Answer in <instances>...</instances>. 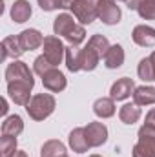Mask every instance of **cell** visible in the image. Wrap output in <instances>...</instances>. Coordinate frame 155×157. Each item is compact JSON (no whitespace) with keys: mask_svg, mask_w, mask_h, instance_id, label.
Masks as SVG:
<instances>
[{"mask_svg":"<svg viewBox=\"0 0 155 157\" xmlns=\"http://www.w3.org/2000/svg\"><path fill=\"white\" fill-rule=\"evenodd\" d=\"M55 106L57 101L51 93H37L31 97L29 104L26 106V112L33 121H44L55 112Z\"/></svg>","mask_w":155,"mask_h":157,"instance_id":"cell-1","label":"cell"},{"mask_svg":"<svg viewBox=\"0 0 155 157\" xmlns=\"http://www.w3.org/2000/svg\"><path fill=\"white\" fill-rule=\"evenodd\" d=\"M99 4L100 0H73L70 9L78 22L86 26V24H91L95 18H99Z\"/></svg>","mask_w":155,"mask_h":157,"instance_id":"cell-2","label":"cell"},{"mask_svg":"<svg viewBox=\"0 0 155 157\" xmlns=\"http://www.w3.org/2000/svg\"><path fill=\"white\" fill-rule=\"evenodd\" d=\"M42 48H44V57L57 68L64 59H66V46L62 44V40L59 39V37H46L44 39V44H42Z\"/></svg>","mask_w":155,"mask_h":157,"instance_id":"cell-3","label":"cell"},{"mask_svg":"<svg viewBox=\"0 0 155 157\" xmlns=\"http://www.w3.org/2000/svg\"><path fill=\"white\" fill-rule=\"evenodd\" d=\"M6 80L7 82H15V80H20V82H28L31 86H35V78H33V73L31 70L28 68L26 62L22 60H13L11 64H7L6 68Z\"/></svg>","mask_w":155,"mask_h":157,"instance_id":"cell-4","label":"cell"},{"mask_svg":"<svg viewBox=\"0 0 155 157\" xmlns=\"http://www.w3.org/2000/svg\"><path fill=\"white\" fill-rule=\"evenodd\" d=\"M31 90H33V86L28 84V82H20V80L7 82V95L18 106H28L29 104V101H31Z\"/></svg>","mask_w":155,"mask_h":157,"instance_id":"cell-5","label":"cell"},{"mask_svg":"<svg viewBox=\"0 0 155 157\" xmlns=\"http://www.w3.org/2000/svg\"><path fill=\"white\" fill-rule=\"evenodd\" d=\"M120 7L117 6L113 0H100L99 4V18L106 24V26H115L120 22Z\"/></svg>","mask_w":155,"mask_h":157,"instance_id":"cell-6","label":"cell"},{"mask_svg":"<svg viewBox=\"0 0 155 157\" xmlns=\"http://www.w3.org/2000/svg\"><path fill=\"white\" fill-rule=\"evenodd\" d=\"M84 130H86V137L91 148H99L108 141V128L102 122H89Z\"/></svg>","mask_w":155,"mask_h":157,"instance_id":"cell-7","label":"cell"},{"mask_svg":"<svg viewBox=\"0 0 155 157\" xmlns=\"http://www.w3.org/2000/svg\"><path fill=\"white\" fill-rule=\"evenodd\" d=\"M135 91V82L130 77H120L117 82H113L112 90H110V97L113 101H126L130 95H133Z\"/></svg>","mask_w":155,"mask_h":157,"instance_id":"cell-8","label":"cell"},{"mask_svg":"<svg viewBox=\"0 0 155 157\" xmlns=\"http://www.w3.org/2000/svg\"><path fill=\"white\" fill-rule=\"evenodd\" d=\"M131 39L141 48H152V46H155V28L146 26V24H139L133 28Z\"/></svg>","mask_w":155,"mask_h":157,"instance_id":"cell-9","label":"cell"},{"mask_svg":"<svg viewBox=\"0 0 155 157\" xmlns=\"http://www.w3.org/2000/svg\"><path fill=\"white\" fill-rule=\"evenodd\" d=\"M42 84H44V88H46L47 91L59 93V91L66 90V86H68V80H66V75H64L60 70L53 68L51 71H47V73L42 77Z\"/></svg>","mask_w":155,"mask_h":157,"instance_id":"cell-10","label":"cell"},{"mask_svg":"<svg viewBox=\"0 0 155 157\" xmlns=\"http://www.w3.org/2000/svg\"><path fill=\"white\" fill-rule=\"evenodd\" d=\"M18 40H20L24 51H33L44 44V35L39 29H24L22 33H18Z\"/></svg>","mask_w":155,"mask_h":157,"instance_id":"cell-11","label":"cell"},{"mask_svg":"<svg viewBox=\"0 0 155 157\" xmlns=\"http://www.w3.org/2000/svg\"><path fill=\"white\" fill-rule=\"evenodd\" d=\"M75 17L73 15H70V13H60L57 18H55V22H53V31H55V35H60V37H68L73 29H75Z\"/></svg>","mask_w":155,"mask_h":157,"instance_id":"cell-12","label":"cell"},{"mask_svg":"<svg viewBox=\"0 0 155 157\" xmlns=\"http://www.w3.org/2000/svg\"><path fill=\"white\" fill-rule=\"evenodd\" d=\"M22 53H24V48L18 40V35L17 37H6L2 40V60H7V59L17 60Z\"/></svg>","mask_w":155,"mask_h":157,"instance_id":"cell-13","label":"cell"},{"mask_svg":"<svg viewBox=\"0 0 155 157\" xmlns=\"http://www.w3.org/2000/svg\"><path fill=\"white\" fill-rule=\"evenodd\" d=\"M68 143H70V148L77 154H84L88 152L91 146L88 143V137H86V130L84 128H75L70 132V137H68Z\"/></svg>","mask_w":155,"mask_h":157,"instance_id":"cell-14","label":"cell"},{"mask_svg":"<svg viewBox=\"0 0 155 157\" xmlns=\"http://www.w3.org/2000/svg\"><path fill=\"white\" fill-rule=\"evenodd\" d=\"M33 9H31V4L28 0H15L13 6H11V20L17 22V24H24L26 20H29Z\"/></svg>","mask_w":155,"mask_h":157,"instance_id":"cell-15","label":"cell"},{"mask_svg":"<svg viewBox=\"0 0 155 157\" xmlns=\"http://www.w3.org/2000/svg\"><path fill=\"white\" fill-rule=\"evenodd\" d=\"M124 57H126L124 48L120 44H113V46H110L108 53L104 55V66L108 70H117V68H120L124 64Z\"/></svg>","mask_w":155,"mask_h":157,"instance_id":"cell-16","label":"cell"},{"mask_svg":"<svg viewBox=\"0 0 155 157\" xmlns=\"http://www.w3.org/2000/svg\"><path fill=\"white\" fill-rule=\"evenodd\" d=\"M93 112L95 115L100 119H110L115 115L117 108H115V101L112 97H100L93 102Z\"/></svg>","mask_w":155,"mask_h":157,"instance_id":"cell-17","label":"cell"},{"mask_svg":"<svg viewBox=\"0 0 155 157\" xmlns=\"http://www.w3.org/2000/svg\"><path fill=\"white\" fill-rule=\"evenodd\" d=\"M24 132V121L20 115H9L4 119L2 122V135H9V137H18Z\"/></svg>","mask_w":155,"mask_h":157,"instance_id":"cell-18","label":"cell"},{"mask_svg":"<svg viewBox=\"0 0 155 157\" xmlns=\"http://www.w3.org/2000/svg\"><path fill=\"white\" fill-rule=\"evenodd\" d=\"M131 97L137 106H152L155 104V88L153 86H139L135 88Z\"/></svg>","mask_w":155,"mask_h":157,"instance_id":"cell-19","label":"cell"},{"mask_svg":"<svg viewBox=\"0 0 155 157\" xmlns=\"http://www.w3.org/2000/svg\"><path fill=\"white\" fill-rule=\"evenodd\" d=\"M99 62H100V55L86 44V48L80 49V68L84 71H93L99 66Z\"/></svg>","mask_w":155,"mask_h":157,"instance_id":"cell-20","label":"cell"},{"mask_svg":"<svg viewBox=\"0 0 155 157\" xmlns=\"http://www.w3.org/2000/svg\"><path fill=\"white\" fill-rule=\"evenodd\" d=\"M142 115V110H141V106H137L135 102L133 104H124L120 110H119V119H120V122H124V124H133V122H137L139 119Z\"/></svg>","mask_w":155,"mask_h":157,"instance_id":"cell-21","label":"cell"},{"mask_svg":"<svg viewBox=\"0 0 155 157\" xmlns=\"http://www.w3.org/2000/svg\"><path fill=\"white\" fill-rule=\"evenodd\" d=\"M60 155H66V146L57 139L46 141L40 148V157H60Z\"/></svg>","mask_w":155,"mask_h":157,"instance_id":"cell-22","label":"cell"},{"mask_svg":"<svg viewBox=\"0 0 155 157\" xmlns=\"http://www.w3.org/2000/svg\"><path fill=\"white\" fill-rule=\"evenodd\" d=\"M66 66H68V70L70 71H73V73H77L80 71L82 68H80V49H78L77 46H68L66 48Z\"/></svg>","mask_w":155,"mask_h":157,"instance_id":"cell-23","label":"cell"},{"mask_svg":"<svg viewBox=\"0 0 155 157\" xmlns=\"http://www.w3.org/2000/svg\"><path fill=\"white\" fill-rule=\"evenodd\" d=\"M137 137H139V143H142V144H146V146H150V148L155 150V126L153 124L144 122V124L139 128Z\"/></svg>","mask_w":155,"mask_h":157,"instance_id":"cell-24","label":"cell"},{"mask_svg":"<svg viewBox=\"0 0 155 157\" xmlns=\"http://www.w3.org/2000/svg\"><path fill=\"white\" fill-rule=\"evenodd\" d=\"M137 75L141 80L144 82H150V80H155V73H153V64L150 60V57L146 59H141L139 66H137Z\"/></svg>","mask_w":155,"mask_h":157,"instance_id":"cell-25","label":"cell"},{"mask_svg":"<svg viewBox=\"0 0 155 157\" xmlns=\"http://www.w3.org/2000/svg\"><path fill=\"white\" fill-rule=\"evenodd\" d=\"M88 46H89L91 49H95V51L100 55V59H104V55H106L108 49H110V42H108V39H106L104 35H93L91 39L88 40Z\"/></svg>","mask_w":155,"mask_h":157,"instance_id":"cell-26","label":"cell"},{"mask_svg":"<svg viewBox=\"0 0 155 157\" xmlns=\"http://www.w3.org/2000/svg\"><path fill=\"white\" fill-rule=\"evenodd\" d=\"M42 11H55V9H68L71 7L73 0H37Z\"/></svg>","mask_w":155,"mask_h":157,"instance_id":"cell-27","label":"cell"},{"mask_svg":"<svg viewBox=\"0 0 155 157\" xmlns=\"http://www.w3.org/2000/svg\"><path fill=\"white\" fill-rule=\"evenodd\" d=\"M17 152V137L2 135L0 137V155L2 157H11Z\"/></svg>","mask_w":155,"mask_h":157,"instance_id":"cell-28","label":"cell"},{"mask_svg":"<svg viewBox=\"0 0 155 157\" xmlns=\"http://www.w3.org/2000/svg\"><path fill=\"white\" fill-rule=\"evenodd\" d=\"M137 13L144 20H155V0H142Z\"/></svg>","mask_w":155,"mask_h":157,"instance_id":"cell-29","label":"cell"},{"mask_svg":"<svg viewBox=\"0 0 155 157\" xmlns=\"http://www.w3.org/2000/svg\"><path fill=\"white\" fill-rule=\"evenodd\" d=\"M53 68H55V66H53V64H51L44 55L37 57V59H35V62H33V70H35V73L40 75V77H44V75H46L47 71H51Z\"/></svg>","mask_w":155,"mask_h":157,"instance_id":"cell-30","label":"cell"},{"mask_svg":"<svg viewBox=\"0 0 155 157\" xmlns=\"http://www.w3.org/2000/svg\"><path fill=\"white\" fill-rule=\"evenodd\" d=\"M84 39H86V29H84V26L80 24V26H75V29L66 37V40L71 44V46H78L80 42H84Z\"/></svg>","mask_w":155,"mask_h":157,"instance_id":"cell-31","label":"cell"},{"mask_svg":"<svg viewBox=\"0 0 155 157\" xmlns=\"http://www.w3.org/2000/svg\"><path fill=\"white\" fill-rule=\"evenodd\" d=\"M131 155L133 157H155V150L137 141V144H135L133 150H131Z\"/></svg>","mask_w":155,"mask_h":157,"instance_id":"cell-32","label":"cell"},{"mask_svg":"<svg viewBox=\"0 0 155 157\" xmlns=\"http://www.w3.org/2000/svg\"><path fill=\"white\" fill-rule=\"evenodd\" d=\"M141 2L142 0H126V6H128V9H139V6H141Z\"/></svg>","mask_w":155,"mask_h":157,"instance_id":"cell-33","label":"cell"},{"mask_svg":"<svg viewBox=\"0 0 155 157\" xmlns=\"http://www.w3.org/2000/svg\"><path fill=\"white\" fill-rule=\"evenodd\" d=\"M146 122H148V124H153V126H155V108H152V110L146 113Z\"/></svg>","mask_w":155,"mask_h":157,"instance_id":"cell-34","label":"cell"},{"mask_svg":"<svg viewBox=\"0 0 155 157\" xmlns=\"http://www.w3.org/2000/svg\"><path fill=\"white\" fill-rule=\"evenodd\" d=\"M7 110H9V108H7V101H6V99H2V108H0V113H2V115H6V113H7Z\"/></svg>","mask_w":155,"mask_h":157,"instance_id":"cell-35","label":"cell"},{"mask_svg":"<svg viewBox=\"0 0 155 157\" xmlns=\"http://www.w3.org/2000/svg\"><path fill=\"white\" fill-rule=\"evenodd\" d=\"M11 157H28V154H26V152H22V150H17Z\"/></svg>","mask_w":155,"mask_h":157,"instance_id":"cell-36","label":"cell"},{"mask_svg":"<svg viewBox=\"0 0 155 157\" xmlns=\"http://www.w3.org/2000/svg\"><path fill=\"white\" fill-rule=\"evenodd\" d=\"M150 60H152V64H153V73H155V51L150 55Z\"/></svg>","mask_w":155,"mask_h":157,"instance_id":"cell-37","label":"cell"},{"mask_svg":"<svg viewBox=\"0 0 155 157\" xmlns=\"http://www.w3.org/2000/svg\"><path fill=\"white\" fill-rule=\"evenodd\" d=\"M89 157H102V155H97V154H93V155H89Z\"/></svg>","mask_w":155,"mask_h":157,"instance_id":"cell-38","label":"cell"},{"mask_svg":"<svg viewBox=\"0 0 155 157\" xmlns=\"http://www.w3.org/2000/svg\"><path fill=\"white\" fill-rule=\"evenodd\" d=\"M113 2H126V0H113Z\"/></svg>","mask_w":155,"mask_h":157,"instance_id":"cell-39","label":"cell"},{"mask_svg":"<svg viewBox=\"0 0 155 157\" xmlns=\"http://www.w3.org/2000/svg\"><path fill=\"white\" fill-rule=\"evenodd\" d=\"M60 157H68V155H60Z\"/></svg>","mask_w":155,"mask_h":157,"instance_id":"cell-40","label":"cell"}]
</instances>
